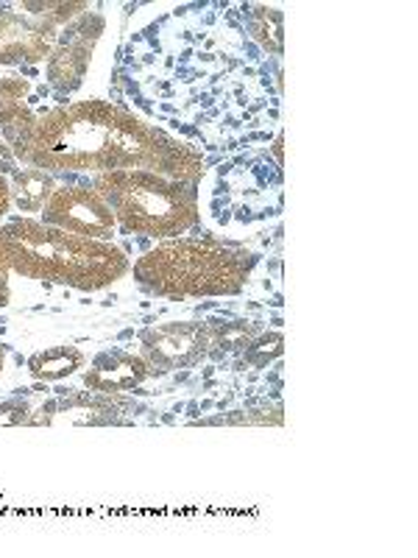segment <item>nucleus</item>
Here are the masks:
<instances>
[{"instance_id":"nucleus-1","label":"nucleus","mask_w":418,"mask_h":558,"mask_svg":"<svg viewBox=\"0 0 418 558\" xmlns=\"http://www.w3.org/2000/svg\"><path fill=\"white\" fill-rule=\"evenodd\" d=\"M23 166L45 173L153 171L184 184L207 173L204 157L173 134L151 126L112 101H73L37 114L28 137L14 146Z\"/></svg>"},{"instance_id":"nucleus-2","label":"nucleus","mask_w":418,"mask_h":558,"mask_svg":"<svg viewBox=\"0 0 418 558\" xmlns=\"http://www.w3.org/2000/svg\"><path fill=\"white\" fill-rule=\"evenodd\" d=\"M0 268L51 286L101 291L126 277L132 263L109 241H93L20 218L0 227Z\"/></svg>"},{"instance_id":"nucleus-3","label":"nucleus","mask_w":418,"mask_h":558,"mask_svg":"<svg viewBox=\"0 0 418 558\" xmlns=\"http://www.w3.org/2000/svg\"><path fill=\"white\" fill-rule=\"evenodd\" d=\"M257 254L218 241L173 238L146 252L132 266L148 293L165 299L235 296L248 286Z\"/></svg>"},{"instance_id":"nucleus-4","label":"nucleus","mask_w":418,"mask_h":558,"mask_svg":"<svg viewBox=\"0 0 418 558\" xmlns=\"http://www.w3.org/2000/svg\"><path fill=\"white\" fill-rule=\"evenodd\" d=\"M93 187L109 204L114 221L134 235L173 241L198 223L196 184L153 171L98 173Z\"/></svg>"},{"instance_id":"nucleus-5","label":"nucleus","mask_w":418,"mask_h":558,"mask_svg":"<svg viewBox=\"0 0 418 558\" xmlns=\"http://www.w3.org/2000/svg\"><path fill=\"white\" fill-rule=\"evenodd\" d=\"M221 343V330L207 322H171L148 327L139 336L137 355L151 366L153 375L201 363Z\"/></svg>"},{"instance_id":"nucleus-6","label":"nucleus","mask_w":418,"mask_h":558,"mask_svg":"<svg viewBox=\"0 0 418 558\" xmlns=\"http://www.w3.org/2000/svg\"><path fill=\"white\" fill-rule=\"evenodd\" d=\"M42 223L93 241H109L118 227L109 204L89 184L57 187L42 207Z\"/></svg>"},{"instance_id":"nucleus-7","label":"nucleus","mask_w":418,"mask_h":558,"mask_svg":"<svg viewBox=\"0 0 418 558\" xmlns=\"http://www.w3.org/2000/svg\"><path fill=\"white\" fill-rule=\"evenodd\" d=\"M103 28H107L103 14L84 12L70 26H64L62 34H57V45L45 62V78L57 93H73L82 87Z\"/></svg>"},{"instance_id":"nucleus-8","label":"nucleus","mask_w":418,"mask_h":558,"mask_svg":"<svg viewBox=\"0 0 418 558\" xmlns=\"http://www.w3.org/2000/svg\"><path fill=\"white\" fill-rule=\"evenodd\" d=\"M57 28L45 26L42 20L20 12H0V64H39L48 62Z\"/></svg>"},{"instance_id":"nucleus-9","label":"nucleus","mask_w":418,"mask_h":558,"mask_svg":"<svg viewBox=\"0 0 418 558\" xmlns=\"http://www.w3.org/2000/svg\"><path fill=\"white\" fill-rule=\"evenodd\" d=\"M151 366L126 349H109L89 363L84 372V386L96 393H123L134 391L151 377Z\"/></svg>"},{"instance_id":"nucleus-10","label":"nucleus","mask_w":418,"mask_h":558,"mask_svg":"<svg viewBox=\"0 0 418 558\" xmlns=\"http://www.w3.org/2000/svg\"><path fill=\"white\" fill-rule=\"evenodd\" d=\"M28 93L32 84L20 76L0 78V140H7L9 146H20L34 129L37 114L28 107Z\"/></svg>"},{"instance_id":"nucleus-11","label":"nucleus","mask_w":418,"mask_h":558,"mask_svg":"<svg viewBox=\"0 0 418 558\" xmlns=\"http://www.w3.org/2000/svg\"><path fill=\"white\" fill-rule=\"evenodd\" d=\"M9 191H12V204L20 213H42L45 202L57 191V179L39 168L20 166L9 177Z\"/></svg>"},{"instance_id":"nucleus-12","label":"nucleus","mask_w":418,"mask_h":558,"mask_svg":"<svg viewBox=\"0 0 418 558\" xmlns=\"http://www.w3.org/2000/svg\"><path fill=\"white\" fill-rule=\"evenodd\" d=\"M246 28L262 51L271 57H282L285 51V17L276 7H266V3H251L246 7Z\"/></svg>"},{"instance_id":"nucleus-13","label":"nucleus","mask_w":418,"mask_h":558,"mask_svg":"<svg viewBox=\"0 0 418 558\" xmlns=\"http://www.w3.org/2000/svg\"><path fill=\"white\" fill-rule=\"evenodd\" d=\"M84 366V355L82 349L76 347H48L39 349L28 357V375L37 377V380L53 383V380H64V377L76 375L78 368Z\"/></svg>"},{"instance_id":"nucleus-14","label":"nucleus","mask_w":418,"mask_h":558,"mask_svg":"<svg viewBox=\"0 0 418 558\" xmlns=\"http://www.w3.org/2000/svg\"><path fill=\"white\" fill-rule=\"evenodd\" d=\"M20 9H26L32 17L42 20L45 26H70L73 20L82 17L84 12H89V3H23Z\"/></svg>"},{"instance_id":"nucleus-15","label":"nucleus","mask_w":418,"mask_h":558,"mask_svg":"<svg viewBox=\"0 0 418 558\" xmlns=\"http://www.w3.org/2000/svg\"><path fill=\"white\" fill-rule=\"evenodd\" d=\"M17 168H20V159L14 157L12 146H9L7 140H0V173L9 179L14 171H17Z\"/></svg>"},{"instance_id":"nucleus-16","label":"nucleus","mask_w":418,"mask_h":558,"mask_svg":"<svg viewBox=\"0 0 418 558\" xmlns=\"http://www.w3.org/2000/svg\"><path fill=\"white\" fill-rule=\"evenodd\" d=\"M12 209V191H9V179L0 173V218Z\"/></svg>"},{"instance_id":"nucleus-17","label":"nucleus","mask_w":418,"mask_h":558,"mask_svg":"<svg viewBox=\"0 0 418 558\" xmlns=\"http://www.w3.org/2000/svg\"><path fill=\"white\" fill-rule=\"evenodd\" d=\"M9 299H12V286H9V271H7V268H0V307H7Z\"/></svg>"},{"instance_id":"nucleus-18","label":"nucleus","mask_w":418,"mask_h":558,"mask_svg":"<svg viewBox=\"0 0 418 558\" xmlns=\"http://www.w3.org/2000/svg\"><path fill=\"white\" fill-rule=\"evenodd\" d=\"M273 157H276L279 166L285 162V157H282V134H276V140H273Z\"/></svg>"},{"instance_id":"nucleus-19","label":"nucleus","mask_w":418,"mask_h":558,"mask_svg":"<svg viewBox=\"0 0 418 558\" xmlns=\"http://www.w3.org/2000/svg\"><path fill=\"white\" fill-rule=\"evenodd\" d=\"M3 368H7V347L0 343V375H3Z\"/></svg>"}]
</instances>
